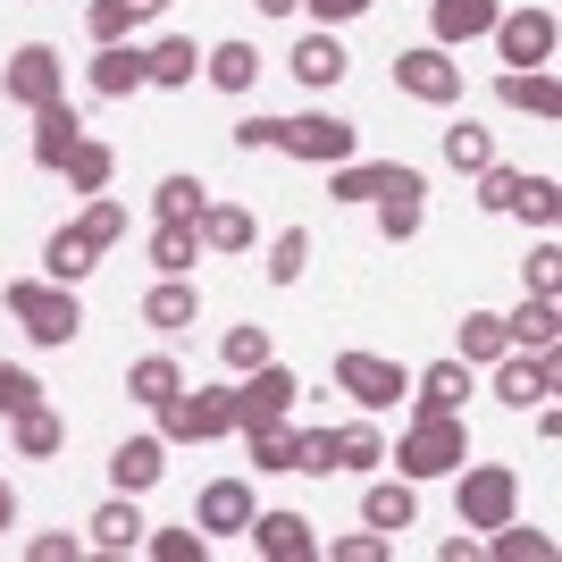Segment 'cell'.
Wrapping results in <instances>:
<instances>
[{"label": "cell", "instance_id": "obj_26", "mask_svg": "<svg viewBox=\"0 0 562 562\" xmlns=\"http://www.w3.org/2000/svg\"><path fill=\"white\" fill-rule=\"evenodd\" d=\"M193 319H202V285H193V278H151V294H143V328L186 336Z\"/></svg>", "mask_w": 562, "mask_h": 562}, {"label": "cell", "instance_id": "obj_37", "mask_svg": "<svg viewBox=\"0 0 562 562\" xmlns=\"http://www.w3.org/2000/svg\"><path fill=\"white\" fill-rule=\"evenodd\" d=\"M202 202H211V186L193 168H168L160 186H151V218H202Z\"/></svg>", "mask_w": 562, "mask_h": 562}, {"label": "cell", "instance_id": "obj_55", "mask_svg": "<svg viewBox=\"0 0 562 562\" xmlns=\"http://www.w3.org/2000/svg\"><path fill=\"white\" fill-rule=\"evenodd\" d=\"M479 554H487V546L470 538V529H462V538H446V546H437V562H479Z\"/></svg>", "mask_w": 562, "mask_h": 562}, {"label": "cell", "instance_id": "obj_47", "mask_svg": "<svg viewBox=\"0 0 562 562\" xmlns=\"http://www.w3.org/2000/svg\"><path fill=\"white\" fill-rule=\"evenodd\" d=\"M513 193H520V168H504V160L479 168V211L487 218H513Z\"/></svg>", "mask_w": 562, "mask_h": 562}, {"label": "cell", "instance_id": "obj_2", "mask_svg": "<svg viewBox=\"0 0 562 562\" xmlns=\"http://www.w3.org/2000/svg\"><path fill=\"white\" fill-rule=\"evenodd\" d=\"M0 311H9V319H18L43 352L85 336V303H76V285H59V278H18V285H0Z\"/></svg>", "mask_w": 562, "mask_h": 562}, {"label": "cell", "instance_id": "obj_10", "mask_svg": "<svg viewBox=\"0 0 562 562\" xmlns=\"http://www.w3.org/2000/svg\"><path fill=\"white\" fill-rule=\"evenodd\" d=\"M487 43H495V59H504V68H554L562 25H554V9H495Z\"/></svg>", "mask_w": 562, "mask_h": 562}, {"label": "cell", "instance_id": "obj_9", "mask_svg": "<svg viewBox=\"0 0 562 562\" xmlns=\"http://www.w3.org/2000/svg\"><path fill=\"white\" fill-rule=\"evenodd\" d=\"M395 93L420 101V110H453L462 101V59H453L446 43H412L395 50Z\"/></svg>", "mask_w": 562, "mask_h": 562}, {"label": "cell", "instance_id": "obj_39", "mask_svg": "<svg viewBox=\"0 0 562 562\" xmlns=\"http://www.w3.org/2000/svg\"><path fill=\"white\" fill-rule=\"evenodd\" d=\"M513 218H529V227H538V235H554V218H562V186H554V177H529V168H520Z\"/></svg>", "mask_w": 562, "mask_h": 562}, {"label": "cell", "instance_id": "obj_46", "mask_svg": "<svg viewBox=\"0 0 562 562\" xmlns=\"http://www.w3.org/2000/svg\"><path fill=\"white\" fill-rule=\"evenodd\" d=\"M294 470L303 479H336V428H294Z\"/></svg>", "mask_w": 562, "mask_h": 562}, {"label": "cell", "instance_id": "obj_21", "mask_svg": "<svg viewBox=\"0 0 562 562\" xmlns=\"http://www.w3.org/2000/svg\"><path fill=\"white\" fill-rule=\"evenodd\" d=\"M495 101H504V110H520V117H538V126H554V117H562L554 68H504V76H495Z\"/></svg>", "mask_w": 562, "mask_h": 562}, {"label": "cell", "instance_id": "obj_34", "mask_svg": "<svg viewBox=\"0 0 562 562\" xmlns=\"http://www.w3.org/2000/svg\"><path fill=\"white\" fill-rule=\"evenodd\" d=\"M479 546H487L495 562H554V529H529L520 513H513V520H495Z\"/></svg>", "mask_w": 562, "mask_h": 562}, {"label": "cell", "instance_id": "obj_32", "mask_svg": "<svg viewBox=\"0 0 562 562\" xmlns=\"http://www.w3.org/2000/svg\"><path fill=\"white\" fill-rule=\"evenodd\" d=\"M378 462H386V428H378L370 412H361V420H345V428H336V470H345V479H370Z\"/></svg>", "mask_w": 562, "mask_h": 562}, {"label": "cell", "instance_id": "obj_56", "mask_svg": "<svg viewBox=\"0 0 562 562\" xmlns=\"http://www.w3.org/2000/svg\"><path fill=\"white\" fill-rule=\"evenodd\" d=\"M9 529H18V487L0 479V538H9Z\"/></svg>", "mask_w": 562, "mask_h": 562}, {"label": "cell", "instance_id": "obj_27", "mask_svg": "<svg viewBox=\"0 0 562 562\" xmlns=\"http://www.w3.org/2000/svg\"><path fill=\"white\" fill-rule=\"evenodd\" d=\"M193 235H202V252H218V260H235V252H252V244H260V227H252L244 202H202Z\"/></svg>", "mask_w": 562, "mask_h": 562}, {"label": "cell", "instance_id": "obj_6", "mask_svg": "<svg viewBox=\"0 0 562 562\" xmlns=\"http://www.w3.org/2000/svg\"><path fill=\"white\" fill-rule=\"evenodd\" d=\"M278 151L285 160H303V168H336L361 151V126L336 110H303V117H278Z\"/></svg>", "mask_w": 562, "mask_h": 562}, {"label": "cell", "instance_id": "obj_16", "mask_svg": "<svg viewBox=\"0 0 562 562\" xmlns=\"http://www.w3.org/2000/svg\"><path fill=\"white\" fill-rule=\"evenodd\" d=\"M168 479V437L151 428V437H117L110 446V487L117 495H151Z\"/></svg>", "mask_w": 562, "mask_h": 562}, {"label": "cell", "instance_id": "obj_30", "mask_svg": "<svg viewBox=\"0 0 562 562\" xmlns=\"http://www.w3.org/2000/svg\"><path fill=\"white\" fill-rule=\"evenodd\" d=\"M151 269L160 278H193V260H202V235H193V218H151Z\"/></svg>", "mask_w": 562, "mask_h": 562}, {"label": "cell", "instance_id": "obj_44", "mask_svg": "<svg viewBox=\"0 0 562 562\" xmlns=\"http://www.w3.org/2000/svg\"><path fill=\"white\" fill-rule=\"evenodd\" d=\"M34 403H50L43 378L25 370V361H0V420H18V412H34Z\"/></svg>", "mask_w": 562, "mask_h": 562}, {"label": "cell", "instance_id": "obj_4", "mask_svg": "<svg viewBox=\"0 0 562 562\" xmlns=\"http://www.w3.org/2000/svg\"><path fill=\"white\" fill-rule=\"evenodd\" d=\"M520 513V470L513 462H462L453 470V520L462 529H495Z\"/></svg>", "mask_w": 562, "mask_h": 562}, {"label": "cell", "instance_id": "obj_41", "mask_svg": "<svg viewBox=\"0 0 562 562\" xmlns=\"http://www.w3.org/2000/svg\"><path fill=\"white\" fill-rule=\"evenodd\" d=\"M244 446H252L260 479H285V470H294V428H285V420H269V428H244Z\"/></svg>", "mask_w": 562, "mask_h": 562}, {"label": "cell", "instance_id": "obj_50", "mask_svg": "<svg viewBox=\"0 0 562 562\" xmlns=\"http://www.w3.org/2000/svg\"><path fill=\"white\" fill-rule=\"evenodd\" d=\"M370 211H378V235H386V244H412V235H420V202H403V193H386Z\"/></svg>", "mask_w": 562, "mask_h": 562}, {"label": "cell", "instance_id": "obj_43", "mask_svg": "<svg viewBox=\"0 0 562 562\" xmlns=\"http://www.w3.org/2000/svg\"><path fill=\"white\" fill-rule=\"evenodd\" d=\"M269 352H278V345H269V328H260V319H244V328H227V336H218V361H227L235 378L252 370V361H269Z\"/></svg>", "mask_w": 562, "mask_h": 562}, {"label": "cell", "instance_id": "obj_23", "mask_svg": "<svg viewBox=\"0 0 562 562\" xmlns=\"http://www.w3.org/2000/svg\"><path fill=\"white\" fill-rule=\"evenodd\" d=\"M495 9H504V0H428V43H446V50L487 43Z\"/></svg>", "mask_w": 562, "mask_h": 562}, {"label": "cell", "instance_id": "obj_3", "mask_svg": "<svg viewBox=\"0 0 562 562\" xmlns=\"http://www.w3.org/2000/svg\"><path fill=\"white\" fill-rule=\"evenodd\" d=\"M151 420H160L168 446H218V437H235V386L227 378L218 386H177Z\"/></svg>", "mask_w": 562, "mask_h": 562}, {"label": "cell", "instance_id": "obj_38", "mask_svg": "<svg viewBox=\"0 0 562 562\" xmlns=\"http://www.w3.org/2000/svg\"><path fill=\"white\" fill-rule=\"evenodd\" d=\"M453 352H462L470 370H479V361H495V352H513V336H504V311H462V336H453Z\"/></svg>", "mask_w": 562, "mask_h": 562}, {"label": "cell", "instance_id": "obj_54", "mask_svg": "<svg viewBox=\"0 0 562 562\" xmlns=\"http://www.w3.org/2000/svg\"><path fill=\"white\" fill-rule=\"evenodd\" d=\"M235 151H278V117H235Z\"/></svg>", "mask_w": 562, "mask_h": 562}, {"label": "cell", "instance_id": "obj_14", "mask_svg": "<svg viewBox=\"0 0 562 562\" xmlns=\"http://www.w3.org/2000/svg\"><path fill=\"white\" fill-rule=\"evenodd\" d=\"M85 93H93V101L151 93V85H143V43H135V34H126V43H93V59H85Z\"/></svg>", "mask_w": 562, "mask_h": 562}, {"label": "cell", "instance_id": "obj_11", "mask_svg": "<svg viewBox=\"0 0 562 562\" xmlns=\"http://www.w3.org/2000/svg\"><path fill=\"white\" fill-rule=\"evenodd\" d=\"M0 93L18 101L25 117L43 110V101L68 93V59H59V43H18L9 50V68H0Z\"/></svg>", "mask_w": 562, "mask_h": 562}, {"label": "cell", "instance_id": "obj_45", "mask_svg": "<svg viewBox=\"0 0 562 562\" xmlns=\"http://www.w3.org/2000/svg\"><path fill=\"white\" fill-rule=\"evenodd\" d=\"M554 285H562V244H554V235H538L529 260H520V294H554Z\"/></svg>", "mask_w": 562, "mask_h": 562}, {"label": "cell", "instance_id": "obj_7", "mask_svg": "<svg viewBox=\"0 0 562 562\" xmlns=\"http://www.w3.org/2000/svg\"><path fill=\"white\" fill-rule=\"evenodd\" d=\"M294 403H303V378L285 370L278 352L252 361V370L235 378V437H244V428H269V420H294Z\"/></svg>", "mask_w": 562, "mask_h": 562}, {"label": "cell", "instance_id": "obj_25", "mask_svg": "<svg viewBox=\"0 0 562 562\" xmlns=\"http://www.w3.org/2000/svg\"><path fill=\"white\" fill-rule=\"evenodd\" d=\"M513 352H562V303L554 294H520V311H504Z\"/></svg>", "mask_w": 562, "mask_h": 562}, {"label": "cell", "instance_id": "obj_33", "mask_svg": "<svg viewBox=\"0 0 562 562\" xmlns=\"http://www.w3.org/2000/svg\"><path fill=\"white\" fill-rule=\"evenodd\" d=\"M59 177H68V193H110V177H117V151L101 135H76V151L59 160Z\"/></svg>", "mask_w": 562, "mask_h": 562}, {"label": "cell", "instance_id": "obj_19", "mask_svg": "<svg viewBox=\"0 0 562 562\" xmlns=\"http://www.w3.org/2000/svg\"><path fill=\"white\" fill-rule=\"evenodd\" d=\"M285 68H294V85H311V93H336L352 68V50L336 43V25H319V34H303V43L285 50Z\"/></svg>", "mask_w": 562, "mask_h": 562}, {"label": "cell", "instance_id": "obj_13", "mask_svg": "<svg viewBox=\"0 0 562 562\" xmlns=\"http://www.w3.org/2000/svg\"><path fill=\"white\" fill-rule=\"evenodd\" d=\"M252 487H244V479H211V487L193 495V529H202V538L211 546H235L244 538V529H252Z\"/></svg>", "mask_w": 562, "mask_h": 562}, {"label": "cell", "instance_id": "obj_48", "mask_svg": "<svg viewBox=\"0 0 562 562\" xmlns=\"http://www.w3.org/2000/svg\"><path fill=\"white\" fill-rule=\"evenodd\" d=\"M319 554H328V562H386L395 538H386V529H352V538H328Z\"/></svg>", "mask_w": 562, "mask_h": 562}, {"label": "cell", "instance_id": "obj_57", "mask_svg": "<svg viewBox=\"0 0 562 562\" xmlns=\"http://www.w3.org/2000/svg\"><path fill=\"white\" fill-rule=\"evenodd\" d=\"M126 18H135V25H151V18H168V0H126Z\"/></svg>", "mask_w": 562, "mask_h": 562}, {"label": "cell", "instance_id": "obj_15", "mask_svg": "<svg viewBox=\"0 0 562 562\" xmlns=\"http://www.w3.org/2000/svg\"><path fill=\"white\" fill-rule=\"evenodd\" d=\"M244 546H260V562H319V529H311L294 504H278V513H252Z\"/></svg>", "mask_w": 562, "mask_h": 562}, {"label": "cell", "instance_id": "obj_24", "mask_svg": "<svg viewBox=\"0 0 562 562\" xmlns=\"http://www.w3.org/2000/svg\"><path fill=\"white\" fill-rule=\"evenodd\" d=\"M193 76H202V43H193V34H160V43H143V85L186 93Z\"/></svg>", "mask_w": 562, "mask_h": 562}, {"label": "cell", "instance_id": "obj_31", "mask_svg": "<svg viewBox=\"0 0 562 562\" xmlns=\"http://www.w3.org/2000/svg\"><path fill=\"white\" fill-rule=\"evenodd\" d=\"M9 437H18L25 462H59V453H68V420H59V403H34V412H18V420H9Z\"/></svg>", "mask_w": 562, "mask_h": 562}, {"label": "cell", "instance_id": "obj_40", "mask_svg": "<svg viewBox=\"0 0 562 562\" xmlns=\"http://www.w3.org/2000/svg\"><path fill=\"white\" fill-rule=\"evenodd\" d=\"M487 160H495V135H487V126H470V117H462V126H446V168H453V177H479Z\"/></svg>", "mask_w": 562, "mask_h": 562}, {"label": "cell", "instance_id": "obj_28", "mask_svg": "<svg viewBox=\"0 0 562 562\" xmlns=\"http://www.w3.org/2000/svg\"><path fill=\"white\" fill-rule=\"evenodd\" d=\"M76 135H85L76 101H68V93H59V101H43V110H34V168H50V177H59V160L76 151Z\"/></svg>", "mask_w": 562, "mask_h": 562}, {"label": "cell", "instance_id": "obj_51", "mask_svg": "<svg viewBox=\"0 0 562 562\" xmlns=\"http://www.w3.org/2000/svg\"><path fill=\"white\" fill-rule=\"evenodd\" d=\"M85 34H93V43H126V34H135L126 0H93V9H85Z\"/></svg>", "mask_w": 562, "mask_h": 562}, {"label": "cell", "instance_id": "obj_29", "mask_svg": "<svg viewBox=\"0 0 562 562\" xmlns=\"http://www.w3.org/2000/svg\"><path fill=\"white\" fill-rule=\"evenodd\" d=\"M202 76H211L218 93H235V101H244V93L260 85V43H244V34L211 43V50H202Z\"/></svg>", "mask_w": 562, "mask_h": 562}, {"label": "cell", "instance_id": "obj_58", "mask_svg": "<svg viewBox=\"0 0 562 562\" xmlns=\"http://www.w3.org/2000/svg\"><path fill=\"white\" fill-rule=\"evenodd\" d=\"M260 18H294V0H252Z\"/></svg>", "mask_w": 562, "mask_h": 562}, {"label": "cell", "instance_id": "obj_42", "mask_svg": "<svg viewBox=\"0 0 562 562\" xmlns=\"http://www.w3.org/2000/svg\"><path fill=\"white\" fill-rule=\"evenodd\" d=\"M143 554L151 562H211V538H202V529H143Z\"/></svg>", "mask_w": 562, "mask_h": 562}, {"label": "cell", "instance_id": "obj_1", "mask_svg": "<svg viewBox=\"0 0 562 562\" xmlns=\"http://www.w3.org/2000/svg\"><path fill=\"white\" fill-rule=\"evenodd\" d=\"M386 462H395L412 487L453 479V470L470 462V412H412V420H403V437L386 446Z\"/></svg>", "mask_w": 562, "mask_h": 562}, {"label": "cell", "instance_id": "obj_35", "mask_svg": "<svg viewBox=\"0 0 562 562\" xmlns=\"http://www.w3.org/2000/svg\"><path fill=\"white\" fill-rule=\"evenodd\" d=\"M260 278H269V285H303L311 278V227H278V235H269Z\"/></svg>", "mask_w": 562, "mask_h": 562}, {"label": "cell", "instance_id": "obj_17", "mask_svg": "<svg viewBox=\"0 0 562 562\" xmlns=\"http://www.w3.org/2000/svg\"><path fill=\"white\" fill-rule=\"evenodd\" d=\"M470 395H479V378H470V361L453 352V361H428V370H412V412H470Z\"/></svg>", "mask_w": 562, "mask_h": 562}, {"label": "cell", "instance_id": "obj_53", "mask_svg": "<svg viewBox=\"0 0 562 562\" xmlns=\"http://www.w3.org/2000/svg\"><path fill=\"white\" fill-rule=\"evenodd\" d=\"M76 554H93L85 538H68V529H50V538H34L25 546V562H76Z\"/></svg>", "mask_w": 562, "mask_h": 562}, {"label": "cell", "instance_id": "obj_22", "mask_svg": "<svg viewBox=\"0 0 562 562\" xmlns=\"http://www.w3.org/2000/svg\"><path fill=\"white\" fill-rule=\"evenodd\" d=\"M412 520H420V487H412V479H370V487H361V529H386V538H403V529H412Z\"/></svg>", "mask_w": 562, "mask_h": 562}, {"label": "cell", "instance_id": "obj_49", "mask_svg": "<svg viewBox=\"0 0 562 562\" xmlns=\"http://www.w3.org/2000/svg\"><path fill=\"white\" fill-rule=\"evenodd\" d=\"M85 227H93V244L110 252L117 235H126V202H117V193H85Z\"/></svg>", "mask_w": 562, "mask_h": 562}, {"label": "cell", "instance_id": "obj_52", "mask_svg": "<svg viewBox=\"0 0 562 562\" xmlns=\"http://www.w3.org/2000/svg\"><path fill=\"white\" fill-rule=\"evenodd\" d=\"M311 25H352V18H370V0H294Z\"/></svg>", "mask_w": 562, "mask_h": 562}, {"label": "cell", "instance_id": "obj_12", "mask_svg": "<svg viewBox=\"0 0 562 562\" xmlns=\"http://www.w3.org/2000/svg\"><path fill=\"white\" fill-rule=\"evenodd\" d=\"M487 370H495V403L504 412H538L562 386V352H495Z\"/></svg>", "mask_w": 562, "mask_h": 562}, {"label": "cell", "instance_id": "obj_5", "mask_svg": "<svg viewBox=\"0 0 562 562\" xmlns=\"http://www.w3.org/2000/svg\"><path fill=\"white\" fill-rule=\"evenodd\" d=\"M328 378H336V395H352V412H395L403 395H412V370L403 361H386V352H336L328 361Z\"/></svg>", "mask_w": 562, "mask_h": 562}, {"label": "cell", "instance_id": "obj_18", "mask_svg": "<svg viewBox=\"0 0 562 562\" xmlns=\"http://www.w3.org/2000/svg\"><path fill=\"white\" fill-rule=\"evenodd\" d=\"M143 529H151L143 504L110 487V504H93V520H85V546H93V554H143Z\"/></svg>", "mask_w": 562, "mask_h": 562}, {"label": "cell", "instance_id": "obj_8", "mask_svg": "<svg viewBox=\"0 0 562 562\" xmlns=\"http://www.w3.org/2000/svg\"><path fill=\"white\" fill-rule=\"evenodd\" d=\"M386 193H403V202H428V177L412 160H336L328 168V202H386Z\"/></svg>", "mask_w": 562, "mask_h": 562}, {"label": "cell", "instance_id": "obj_20", "mask_svg": "<svg viewBox=\"0 0 562 562\" xmlns=\"http://www.w3.org/2000/svg\"><path fill=\"white\" fill-rule=\"evenodd\" d=\"M93 269H101V244H93V227H85V218H68V227H50V235H43V278L85 285Z\"/></svg>", "mask_w": 562, "mask_h": 562}, {"label": "cell", "instance_id": "obj_36", "mask_svg": "<svg viewBox=\"0 0 562 562\" xmlns=\"http://www.w3.org/2000/svg\"><path fill=\"white\" fill-rule=\"evenodd\" d=\"M177 386H186V370H177V352H143L135 370H126V395H135L143 412H160V403L177 395Z\"/></svg>", "mask_w": 562, "mask_h": 562}]
</instances>
